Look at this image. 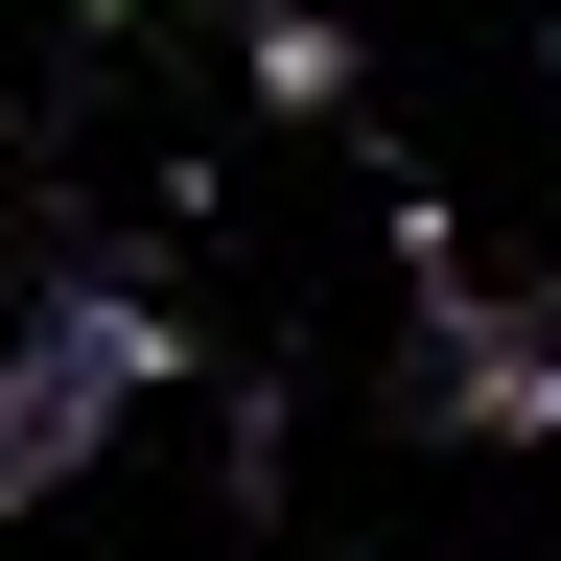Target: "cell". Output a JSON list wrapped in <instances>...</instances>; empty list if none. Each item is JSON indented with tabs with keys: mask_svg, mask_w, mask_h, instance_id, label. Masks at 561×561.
<instances>
[{
	"mask_svg": "<svg viewBox=\"0 0 561 561\" xmlns=\"http://www.w3.org/2000/svg\"><path fill=\"white\" fill-rule=\"evenodd\" d=\"M70 24H140V0H70Z\"/></svg>",
	"mask_w": 561,
	"mask_h": 561,
	"instance_id": "cell-4",
	"label": "cell"
},
{
	"mask_svg": "<svg viewBox=\"0 0 561 561\" xmlns=\"http://www.w3.org/2000/svg\"><path fill=\"white\" fill-rule=\"evenodd\" d=\"M257 94L280 117H351V24H328V0H257Z\"/></svg>",
	"mask_w": 561,
	"mask_h": 561,
	"instance_id": "cell-3",
	"label": "cell"
},
{
	"mask_svg": "<svg viewBox=\"0 0 561 561\" xmlns=\"http://www.w3.org/2000/svg\"><path fill=\"white\" fill-rule=\"evenodd\" d=\"M421 305H445V421H468V445H561V328H515L468 257L421 280Z\"/></svg>",
	"mask_w": 561,
	"mask_h": 561,
	"instance_id": "cell-2",
	"label": "cell"
},
{
	"mask_svg": "<svg viewBox=\"0 0 561 561\" xmlns=\"http://www.w3.org/2000/svg\"><path fill=\"white\" fill-rule=\"evenodd\" d=\"M164 375V328L117 305V280H70V305H24V351H0V515H47L70 468H94V421Z\"/></svg>",
	"mask_w": 561,
	"mask_h": 561,
	"instance_id": "cell-1",
	"label": "cell"
}]
</instances>
